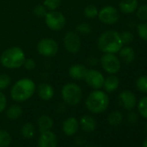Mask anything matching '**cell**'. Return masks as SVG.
<instances>
[{"label": "cell", "mask_w": 147, "mask_h": 147, "mask_svg": "<svg viewBox=\"0 0 147 147\" xmlns=\"http://www.w3.org/2000/svg\"><path fill=\"white\" fill-rule=\"evenodd\" d=\"M36 86L34 81L29 78H22L17 81L10 91L11 98L18 102H24L30 100L36 93Z\"/></svg>", "instance_id": "cell-1"}, {"label": "cell", "mask_w": 147, "mask_h": 147, "mask_svg": "<svg viewBox=\"0 0 147 147\" xmlns=\"http://www.w3.org/2000/svg\"><path fill=\"white\" fill-rule=\"evenodd\" d=\"M97 46L103 53L117 54L124 45L120 33L115 30H107L100 35L97 40Z\"/></svg>", "instance_id": "cell-2"}, {"label": "cell", "mask_w": 147, "mask_h": 147, "mask_svg": "<svg viewBox=\"0 0 147 147\" xmlns=\"http://www.w3.org/2000/svg\"><path fill=\"white\" fill-rule=\"evenodd\" d=\"M109 97L107 93L101 89L92 91L85 100L87 109L94 114H100L104 113L109 106Z\"/></svg>", "instance_id": "cell-3"}, {"label": "cell", "mask_w": 147, "mask_h": 147, "mask_svg": "<svg viewBox=\"0 0 147 147\" xmlns=\"http://www.w3.org/2000/svg\"><path fill=\"white\" fill-rule=\"evenodd\" d=\"M25 53L20 48L13 46L8 48L0 55V63L8 69H16L23 67L25 61Z\"/></svg>", "instance_id": "cell-4"}, {"label": "cell", "mask_w": 147, "mask_h": 147, "mask_svg": "<svg viewBox=\"0 0 147 147\" xmlns=\"http://www.w3.org/2000/svg\"><path fill=\"white\" fill-rule=\"evenodd\" d=\"M61 96L62 101L69 107L78 105L83 98L82 88L75 82L66 83L61 90Z\"/></svg>", "instance_id": "cell-5"}, {"label": "cell", "mask_w": 147, "mask_h": 147, "mask_svg": "<svg viewBox=\"0 0 147 147\" xmlns=\"http://www.w3.org/2000/svg\"><path fill=\"white\" fill-rule=\"evenodd\" d=\"M100 62L102 68L109 75H116L121 68V61L116 54L104 53Z\"/></svg>", "instance_id": "cell-6"}, {"label": "cell", "mask_w": 147, "mask_h": 147, "mask_svg": "<svg viewBox=\"0 0 147 147\" xmlns=\"http://www.w3.org/2000/svg\"><path fill=\"white\" fill-rule=\"evenodd\" d=\"M47 27L53 31L61 30L66 25V18L61 11H49L44 18Z\"/></svg>", "instance_id": "cell-7"}, {"label": "cell", "mask_w": 147, "mask_h": 147, "mask_svg": "<svg viewBox=\"0 0 147 147\" xmlns=\"http://www.w3.org/2000/svg\"><path fill=\"white\" fill-rule=\"evenodd\" d=\"M36 50L40 55L49 58L55 56L58 53L59 45L57 42L52 38H42L38 42Z\"/></svg>", "instance_id": "cell-8"}, {"label": "cell", "mask_w": 147, "mask_h": 147, "mask_svg": "<svg viewBox=\"0 0 147 147\" xmlns=\"http://www.w3.org/2000/svg\"><path fill=\"white\" fill-rule=\"evenodd\" d=\"M99 20L106 25H113L119 20V12L117 8L113 5H106L99 10Z\"/></svg>", "instance_id": "cell-9"}, {"label": "cell", "mask_w": 147, "mask_h": 147, "mask_svg": "<svg viewBox=\"0 0 147 147\" xmlns=\"http://www.w3.org/2000/svg\"><path fill=\"white\" fill-rule=\"evenodd\" d=\"M63 46L67 52L77 54L82 48V40L76 31H67L63 37Z\"/></svg>", "instance_id": "cell-10"}, {"label": "cell", "mask_w": 147, "mask_h": 147, "mask_svg": "<svg viewBox=\"0 0 147 147\" xmlns=\"http://www.w3.org/2000/svg\"><path fill=\"white\" fill-rule=\"evenodd\" d=\"M105 77L103 74L94 68H91L88 70V73L86 75V77L84 79L87 85L93 88L94 90L96 89H101L104 84Z\"/></svg>", "instance_id": "cell-11"}, {"label": "cell", "mask_w": 147, "mask_h": 147, "mask_svg": "<svg viewBox=\"0 0 147 147\" xmlns=\"http://www.w3.org/2000/svg\"><path fill=\"white\" fill-rule=\"evenodd\" d=\"M137 97L130 90H123L118 95V103L125 110H132L137 106Z\"/></svg>", "instance_id": "cell-12"}, {"label": "cell", "mask_w": 147, "mask_h": 147, "mask_svg": "<svg viewBox=\"0 0 147 147\" xmlns=\"http://www.w3.org/2000/svg\"><path fill=\"white\" fill-rule=\"evenodd\" d=\"M57 145L58 138L55 132L51 130L41 132L37 140L38 147H57Z\"/></svg>", "instance_id": "cell-13"}, {"label": "cell", "mask_w": 147, "mask_h": 147, "mask_svg": "<svg viewBox=\"0 0 147 147\" xmlns=\"http://www.w3.org/2000/svg\"><path fill=\"white\" fill-rule=\"evenodd\" d=\"M80 128L79 120L76 117H68L67 118L61 125L62 132L66 136H75L78 132Z\"/></svg>", "instance_id": "cell-14"}, {"label": "cell", "mask_w": 147, "mask_h": 147, "mask_svg": "<svg viewBox=\"0 0 147 147\" xmlns=\"http://www.w3.org/2000/svg\"><path fill=\"white\" fill-rule=\"evenodd\" d=\"M88 68L80 63H76L68 68V76L75 81H84Z\"/></svg>", "instance_id": "cell-15"}, {"label": "cell", "mask_w": 147, "mask_h": 147, "mask_svg": "<svg viewBox=\"0 0 147 147\" xmlns=\"http://www.w3.org/2000/svg\"><path fill=\"white\" fill-rule=\"evenodd\" d=\"M36 92L38 95V97L44 101H49L52 100V98L55 95V90L53 87L46 82L41 83L36 87Z\"/></svg>", "instance_id": "cell-16"}, {"label": "cell", "mask_w": 147, "mask_h": 147, "mask_svg": "<svg viewBox=\"0 0 147 147\" xmlns=\"http://www.w3.org/2000/svg\"><path fill=\"white\" fill-rule=\"evenodd\" d=\"M79 125L81 129L88 133L94 131L97 127L96 119L90 114L82 115L79 120Z\"/></svg>", "instance_id": "cell-17"}, {"label": "cell", "mask_w": 147, "mask_h": 147, "mask_svg": "<svg viewBox=\"0 0 147 147\" xmlns=\"http://www.w3.org/2000/svg\"><path fill=\"white\" fill-rule=\"evenodd\" d=\"M118 53H119V58L120 61L124 62L126 65L131 64L136 58L135 50L130 45L123 46Z\"/></svg>", "instance_id": "cell-18"}, {"label": "cell", "mask_w": 147, "mask_h": 147, "mask_svg": "<svg viewBox=\"0 0 147 147\" xmlns=\"http://www.w3.org/2000/svg\"><path fill=\"white\" fill-rule=\"evenodd\" d=\"M138 7V0H120L119 3V10L121 13L129 15L136 11Z\"/></svg>", "instance_id": "cell-19"}, {"label": "cell", "mask_w": 147, "mask_h": 147, "mask_svg": "<svg viewBox=\"0 0 147 147\" xmlns=\"http://www.w3.org/2000/svg\"><path fill=\"white\" fill-rule=\"evenodd\" d=\"M119 86V79L116 76V75H109L104 80V84L102 88L106 93H113L118 89Z\"/></svg>", "instance_id": "cell-20"}, {"label": "cell", "mask_w": 147, "mask_h": 147, "mask_svg": "<svg viewBox=\"0 0 147 147\" xmlns=\"http://www.w3.org/2000/svg\"><path fill=\"white\" fill-rule=\"evenodd\" d=\"M36 125L40 132H42V131H49L52 129L54 125V120L49 115L42 114L37 119Z\"/></svg>", "instance_id": "cell-21"}, {"label": "cell", "mask_w": 147, "mask_h": 147, "mask_svg": "<svg viewBox=\"0 0 147 147\" xmlns=\"http://www.w3.org/2000/svg\"><path fill=\"white\" fill-rule=\"evenodd\" d=\"M20 133L24 138L31 139L35 137V135L36 133V125L32 122H26L21 126Z\"/></svg>", "instance_id": "cell-22"}, {"label": "cell", "mask_w": 147, "mask_h": 147, "mask_svg": "<svg viewBox=\"0 0 147 147\" xmlns=\"http://www.w3.org/2000/svg\"><path fill=\"white\" fill-rule=\"evenodd\" d=\"M6 110V117L11 120H16L23 115V107L18 104H13L10 106Z\"/></svg>", "instance_id": "cell-23"}, {"label": "cell", "mask_w": 147, "mask_h": 147, "mask_svg": "<svg viewBox=\"0 0 147 147\" xmlns=\"http://www.w3.org/2000/svg\"><path fill=\"white\" fill-rule=\"evenodd\" d=\"M123 119H124V115L122 112H120L119 110H114L111 112L107 116V122L109 125L113 126L119 125L123 122Z\"/></svg>", "instance_id": "cell-24"}, {"label": "cell", "mask_w": 147, "mask_h": 147, "mask_svg": "<svg viewBox=\"0 0 147 147\" xmlns=\"http://www.w3.org/2000/svg\"><path fill=\"white\" fill-rule=\"evenodd\" d=\"M12 138L11 133L4 129H0V147H9L11 144Z\"/></svg>", "instance_id": "cell-25"}, {"label": "cell", "mask_w": 147, "mask_h": 147, "mask_svg": "<svg viewBox=\"0 0 147 147\" xmlns=\"http://www.w3.org/2000/svg\"><path fill=\"white\" fill-rule=\"evenodd\" d=\"M137 107L138 114L141 115L144 119H147V96L142 97L137 102Z\"/></svg>", "instance_id": "cell-26"}, {"label": "cell", "mask_w": 147, "mask_h": 147, "mask_svg": "<svg viewBox=\"0 0 147 147\" xmlns=\"http://www.w3.org/2000/svg\"><path fill=\"white\" fill-rule=\"evenodd\" d=\"M99 9L94 5H88L84 9V15L88 19H94L98 17Z\"/></svg>", "instance_id": "cell-27"}, {"label": "cell", "mask_w": 147, "mask_h": 147, "mask_svg": "<svg viewBox=\"0 0 147 147\" xmlns=\"http://www.w3.org/2000/svg\"><path fill=\"white\" fill-rule=\"evenodd\" d=\"M76 32L79 35H82V36H88L92 32L93 29H92V26L89 24L85 23V22H82V23H80L76 26Z\"/></svg>", "instance_id": "cell-28"}, {"label": "cell", "mask_w": 147, "mask_h": 147, "mask_svg": "<svg viewBox=\"0 0 147 147\" xmlns=\"http://www.w3.org/2000/svg\"><path fill=\"white\" fill-rule=\"evenodd\" d=\"M137 34L140 39L147 42V22H141L137 24Z\"/></svg>", "instance_id": "cell-29"}, {"label": "cell", "mask_w": 147, "mask_h": 147, "mask_svg": "<svg viewBox=\"0 0 147 147\" xmlns=\"http://www.w3.org/2000/svg\"><path fill=\"white\" fill-rule=\"evenodd\" d=\"M137 89L143 94H147V76H141L136 81Z\"/></svg>", "instance_id": "cell-30"}, {"label": "cell", "mask_w": 147, "mask_h": 147, "mask_svg": "<svg viewBox=\"0 0 147 147\" xmlns=\"http://www.w3.org/2000/svg\"><path fill=\"white\" fill-rule=\"evenodd\" d=\"M136 18L140 22H147V5H142L136 10Z\"/></svg>", "instance_id": "cell-31"}, {"label": "cell", "mask_w": 147, "mask_h": 147, "mask_svg": "<svg viewBox=\"0 0 147 147\" xmlns=\"http://www.w3.org/2000/svg\"><path fill=\"white\" fill-rule=\"evenodd\" d=\"M11 84V78L5 73L0 74V91L7 89Z\"/></svg>", "instance_id": "cell-32"}, {"label": "cell", "mask_w": 147, "mask_h": 147, "mask_svg": "<svg viewBox=\"0 0 147 147\" xmlns=\"http://www.w3.org/2000/svg\"><path fill=\"white\" fill-rule=\"evenodd\" d=\"M120 37L123 45H130L134 40V35L131 30H125L120 33Z\"/></svg>", "instance_id": "cell-33"}, {"label": "cell", "mask_w": 147, "mask_h": 147, "mask_svg": "<svg viewBox=\"0 0 147 147\" xmlns=\"http://www.w3.org/2000/svg\"><path fill=\"white\" fill-rule=\"evenodd\" d=\"M62 0H44L43 5L48 11H55L61 5Z\"/></svg>", "instance_id": "cell-34"}, {"label": "cell", "mask_w": 147, "mask_h": 147, "mask_svg": "<svg viewBox=\"0 0 147 147\" xmlns=\"http://www.w3.org/2000/svg\"><path fill=\"white\" fill-rule=\"evenodd\" d=\"M49 11L45 8L43 5H38L33 9V14L39 18H44Z\"/></svg>", "instance_id": "cell-35"}, {"label": "cell", "mask_w": 147, "mask_h": 147, "mask_svg": "<svg viewBox=\"0 0 147 147\" xmlns=\"http://www.w3.org/2000/svg\"><path fill=\"white\" fill-rule=\"evenodd\" d=\"M126 120L129 124H131V125L136 124L138 120V113L133 110L128 111L126 114Z\"/></svg>", "instance_id": "cell-36"}, {"label": "cell", "mask_w": 147, "mask_h": 147, "mask_svg": "<svg viewBox=\"0 0 147 147\" xmlns=\"http://www.w3.org/2000/svg\"><path fill=\"white\" fill-rule=\"evenodd\" d=\"M23 67L28 70V71H32L36 68V62L34 59L32 58H25V61L24 62V65Z\"/></svg>", "instance_id": "cell-37"}, {"label": "cell", "mask_w": 147, "mask_h": 147, "mask_svg": "<svg viewBox=\"0 0 147 147\" xmlns=\"http://www.w3.org/2000/svg\"><path fill=\"white\" fill-rule=\"evenodd\" d=\"M6 108H7V98L2 91H0V113L5 111Z\"/></svg>", "instance_id": "cell-38"}, {"label": "cell", "mask_w": 147, "mask_h": 147, "mask_svg": "<svg viewBox=\"0 0 147 147\" xmlns=\"http://www.w3.org/2000/svg\"><path fill=\"white\" fill-rule=\"evenodd\" d=\"M86 143H87V140L82 135H79L75 138V144L76 146H84Z\"/></svg>", "instance_id": "cell-39"}, {"label": "cell", "mask_w": 147, "mask_h": 147, "mask_svg": "<svg viewBox=\"0 0 147 147\" xmlns=\"http://www.w3.org/2000/svg\"><path fill=\"white\" fill-rule=\"evenodd\" d=\"M67 111V105L62 101L61 103H59L56 107H55V112L58 114H62L65 113Z\"/></svg>", "instance_id": "cell-40"}, {"label": "cell", "mask_w": 147, "mask_h": 147, "mask_svg": "<svg viewBox=\"0 0 147 147\" xmlns=\"http://www.w3.org/2000/svg\"><path fill=\"white\" fill-rule=\"evenodd\" d=\"M87 64L88 65V66H91V67H95V66H97L98 65V63H99V60L96 58V57H94V56H89L88 59H87Z\"/></svg>", "instance_id": "cell-41"}, {"label": "cell", "mask_w": 147, "mask_h": 147, "mask_svg": "<svg viewBox=\"0 0 147 147\" xmlns=\"http://www.w3.org/2000/svg\"><path fill=\"white\" fill-rule=\"evenodd\" d=\"M126 27L129 29V30H134L136 29L137 27V24H136V21L132 18H130L126 21Z\"/></svg>", "instance_id": "cell-42"}, {"label": "cell", "mask_w": 147, "mask_h": 147, "mask_svg": "<svg viewBox=\"0 0 147 147\" xmlns=\"http://www.w3.org/2000/svg\"><path fill=\"white\" fill-rule=\"evenodd\" d=\"M142 147H147V137L144 139L143 144H142Z\"/></svg>", "instance_id": "cell-43"}, {"label": "cell", "mask_w": 147, "mask_h": 147, "mask_svg": "<svg viewBox=\"0 0 147 147\" xmlns=\"http://www.w3.org/2000/svg\"><path fill=\"white\" fill-rule=\"evenodd\" d=\"M83 147H99V146H97L95 144H85Z\"/></svg>", "instance_id": "cell-44"}, {"label": "cell", "mask_w": 147, "mask_h": 147, "mask_svg": "<svg viewBox=\"0 0 147 147\" xmlns=\"http://www.w3.org/2000/svg\"><path fill=\"white\" fill-rule=\"evenodd\" d=\"M145 130H146V132H147V124H146V126H145Z\"/></svg>", "instance_id": "cell-45"}, {"label": "cell", "mask_w": 147, "mask_h": 147, "mask_svg": "<svg viewBox=\"0 0 147 147\" xmlns=\"http://www.w3.org/2000/svg\"><path fill=\"white\" fill-rule=\"evenodd\" d=\"M138 1H143V0H138Z\"/></svg>", "instance_id": "cell-46"}, {"label": "cell", "mask_w": 147, "mask_h": 147, "mask_svg": "<svg viewBox=\"0 0 147 147\" xmlns=\"http://www.w3.org/2000/svg\"><path fill=\"white\" fill-rule=\"evenodd\" d=\"M0 48H1V45H0Z\"/></svg>", "instance_id": "cell-47"}]
</instances>
